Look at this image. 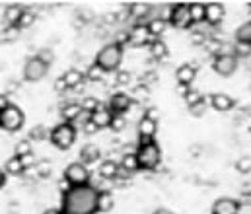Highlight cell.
Wrapping results in <instances>:
<instances>
[{
    "label": "cell",
    "instance_id": "e575fe53",
    "mask_svg": "<svg viewBox=\"0 0 251 214\" xmlns=\"http://www.w3.org/2000/svg\"><path fill=\"white\" fill-rule=\"evenodd\" d=\"M31 24H33V16H31V14H27V12H24L16 27H27V25H31Z\"/></svg>",
    "mask_w": 251,
    "mask_h": 214
},
{
    "label": "cell",
    "instance_id": "74e56055",
    "mask_svg": "<svg viewBox=\"0 0 251 214\" xmlns=\"http://www.w3.org/2000/svg\"><path fill=\"white\" fill-rule=\"evenodd\" d=\"M128 82H130V74H128V72H119V74H117V84H123V86H125Z\"/></svg>",
    "mask_w": 251,
    "mask_h": 214
},
{
    "label": "cell",
    "instance_id": "d6986e66",
    "mask_svg": "<svg viewBox=\"0 0 251 214\" xmlns=\"http://www.w3.org/2000/svg\"><path fill=\"white\" fill-rule=\"evenodd\" d=\"M100 158H101V152H100V148H98L96 144H86V146L80 150V162H82L84 166L94 164V162H100Z\"/></svg>",
    "mask_w": 251,
    "mask_h": 214
},
{
    "label": "cell",
    "instance_id": "9a60e30c",
    "mask_svg": "<svg viewBox=\"0 0 251 214\" xmlns=\"http://www.w3.org/2000/svg\"><path fill=\"white\" fill-rule=\"evenodd\" d=\"M61 78H63L66 90H76V88H80V86L84 84V80H86V76L78 71V69H68Z\"/></svg>",
    "mask_w": 251,
    "mask_h": 214
},
{
    "label": "cell",
    "instance_id": "603a6c76",
    "mask_svg": "<svg viewBox=\"0 0 251 214\" xmlns=\"http://www.w3.org/2000/svg\"><path fill=\"white\" fill-rule=\"evenodd\" d=\"M117 173H119V164H117V162L105 160V162L100 164V175H101V177L113 179V177H117Z\"/></svg>",
    "mask_w": 251,
    "mask_h": 214
},
{
    "label": "cell",
    "instance_id": "9c48e42d",
    "mask_svg": "<svg viewBox=\"0 0 251 214\" xmlns=\"http://www.w3.org/2000/svg\"><path fill=\"white\" fill-rule=\"evenodd\" d=\"M212 71L218 76H232L238 71V57L236 55H216L212 61Z\"/></svg>",
    "mask_w": 251,
    "mask_h": 214
},
{
    "label": "cell",
    "instance_id": "5bb4252c",
    "mask_svg": "<svg viewBox=\"0 0 251 214\" xmlns=\"http://www.w3.org/2000/svg\"><path fill=\"white\" fill-rule=\"evenodd\" d=\"M240 213V203L232 197H222L214 201L210 214H238Z\"/></svg>",
    "mask_w": 251,
    "mask_h": 214
},
{
    "label": "cell",
    "instance_id": "4dcf8cb0",
    "mask_svg": "<svg viewBox=\"0 0 251 214\" xmlns=\"http://www.w3.org/2000/svg\"><path fill=\"white\" fill-rule=\"evenodd\" d=\"M45 137H47V129L41 127V125H37L29 131V141H43Z\"/></svg>",
    "mask_w": 251,
    "mask_h": 214
},
{
    "label": "cell",
    "instance_id": "1f68e13d",
    "mask_svg": "<svg viewBox=\"0 0 251 214\" xmlns=\"http://www.w3.org/2000/svg\"><path fill=\"white\" fill-rule=\"evenodd\" d=\"M236 169H238L240 173H250L251 171V158H248V156L240 158V160L236 162Z\"/></svg>",
    "mask_w": 251,
    "mask_h": 214
},
{
    "label": "cell",
    "instance_id": "484cf974",
    "mask_svg": "<svg viewBox=\"0 0 251 214\" xmlns=\"http://www.w3.org/2000/svg\"><path fill=\"white\" fill-rule=\"evenodd\" d=\"M189 8H191L193 24H202V22H206V6H204V4L195 2V4H189Z\"/></svg>",
    "mask_w": 251,
    "mask_h": 214
},
{
    "label": "cell",
    "instance_id": "b9f144b4",
    "mask_svg": "<svg viewBox=\"0 0 251 214\" xmlns=\"http://www.w3.org/2000/svg\"><path fill=\"white\" fill-rule=\"evenodd\" d=\"M154 214H174V213H170L168 209H156V211H154Z\"/></svg>",
    "mask_w": 251,
    "mask_h": 214
},
{
    "label": "cell",
    "instance_id": "7c38bea8",
    "mask_svg": "<svg viewBox=\"0 0 251 214\" xmlns=\"http://www.w3.org/2000/svg\"><path fill=\"white\" fill-rule=\"evenodd\" d=\"M113 117H115V115H113L107 107H98V109H94V111L90 113V123L100 131V129H107V127H111Z\"/></svg>",
    "mask_w": 251,
    "mask_h": 214
},
{
    "label": "cell",
    "instance_id": "d4e9b609",
    "mask_svg": "<svg viewBox=\"0 0 251 214\" xmlns=\"http://www.w3.org/2000/svg\"><path fill=\"white\" fill-rule=\"evenodd\" d=\"M24 169H25V166H24L22 158H18V156H12V158L6 162V167H4L6 175H8V173H10V175H20V173H24Z\"/></svg>",
    "mask_w": 251,
    "mask_h": 214
},
{
    "label": "cell",
    "instance_id": "5b68a950",
    "mask_svg": "<svg viewBox=\"0 0 251 214\" xmlns=\"http://www.w3.org/2000/svg\"><path fill=\"white\" fill-rule=\"evenodd\" d=\"M49 139L55 148L59 150H68L74 141H76V127L72 123H59L51 133H49Z\"/></svg>",
    "mask_w": 251,
    "mask_h": 214
},
{
    "label": "cell",
    "instance_id": "277c9868",
    "mask_svg": "<svg viewBox=\"0 0 251 214\" xmlns=\"http://www.w3.org/2000/svg\"><path fill=\"white\" fill-rule=\"evenodd\" d=\"M25 115L16 103H6L0 107V129L6 133H16L24 127Z\"/></svg>",
    "mask_w": 251,
    "mask_h": 214
},
{
    "label": "cell",
    "instance_id": "ba28073f",
    "mask_svg": "<svg viewBox=\"0 0 251 214\" xmlns=\"http://www.w3.org/2000/svg\"><path fill=\"white\" fill-rule=\"evenodd\" d=\"M170 22L174 27L177 29H187L193 25V18H191V8L189 4H176L172 10H170Z\"/></svg>",
    "mask_w": 251,
    "mask_h": 214
},
{
    "label": "cell",
    "instance_id": "6da1fadb",
    "mask_svg": "<svg viewBox=\"0 0 251 214\" xmlns=\"http://www.w3.org/2000/svg\"><path fill=\"white\" fill-rule=\"evenodd\" d=\"M100 191L94 185L68 187L63 197V214H96Z\"/></svg>",
    "mask_w": 251,
    "mask_h": 214
},
{
    "label": "cell",
    "instance_id": "cb8c5ba5",
    "mask_svg": "<svg viewBox=\"0 0 251 214\" xmlns=\"http://www.w3.org/2000/svg\"><path fill=\"white\" fill-rule=\"evenodd\" d=\"M146 27H148V33L152 39H160V35L166 31V22L162 18H154L146 24Z\"/></svg>",
    "mask_w": 251,
    "mask_h": 214
},
{
    "label": "cell",
    "instance_id": "ffe728a7",
    "mask_svg": "<svg viewBox=\"0 0 251 214\" xmlns=\"http://www.w3.org/2000/svg\"><path fill=\"white\" fill-rule=\"evenodd\" d=\"M82 113H84V109H82L80 103H66L63 109H61V115H63L64 123H72V125H74V121H78V117Z\"/></svg>",
    "mask_w": 251,
    "mask_h": 214
},
{
    "label": "cell",
    "instance_id": "2e32d148",
    "mask_svg": "<svg viewBox=\"0 0 251 214\" xmlns=\"http://www.w3.org/2000/svg\"><path fill=\"white\" fill-rule=\"evenodd\" d=\"M206 6V22L208 24H220L224 20V14H226V8L224 4L220 2H210V4H204Z\"/></svg>",
    "mask_w": 251,
    "mask_h": 214
},
{
    "label": "cell",
    "instance_id": "f1b7e54d",
    "mask_svg": "<svg viewBox=\"0 0 251 214\" xmlns=\"http://www.w3.org/2000/svg\"><path fill=\"white\" fill-rule=\"evenodd\" d=\"M14 156H18V158H29V156H33V152H31V143L29 141H22V143L16 144V150H14Z\"/></svg>",
    "mask_w": 251,
    "mask_h": 214
},
{
    "label": "cell",
    "instance_id": "60d3db41",
    "mask_svg": "<svg viewBox=\"0 0 251 214\" xmlns=\"http://www.w3.org/2000/svg\"><path fill=\"white\" fill-rule=\"evenodd\" d=\"M43 214H63V213H61L59 209H47V211H45Z\"/></svg>",
    "mask_w": 251,
    "mask_h": 214
},
{
    "label": "cell",
    "instance_id": "8992f818",
    "mask_svg": "<svg viewBox=\"0 0 251 214\" xmlns=\"http://www.w3.org/2000/svg\"><path fill=\"white\" fill-rule=\"evenodd\" d=\"M90 169L88 166H84L82 162H72L66 169H64V181L68 183V187H82V185H90Z\"/></svg>",
    "mask_w": 251,
    "mask_h": 214
},
{
    "label": "cell",
    "instance_id": "7402d4cb",
    "mask_svg": "<svg viewBox=\"0 0 251 214\" xmlns=\"http://www.w3.org/2000/svg\"><path fill=\"white\" fill-rule=\"evenodd\" d=\"M22 14H24V10H22L20 6L10 4V6H6L4 20L8 22V25H10V27H16V25H18V22H20V18H22Z\"/></svg>",
    "mask_w": 251,
    "mask_h": 214
},
{
    "label": "cell",
    "instance_id": "8d00e7d4",
    "mask_svg": "<svg viewBox=\"0 0 251 214\" xmlns=\"http://www.w3.org/2000/svg\"><path fill=\"white\" fill-rule=\"evenodd\" d=\"M148 10H150V8H148L146 4H134V6H132V12H134V16H144Z\"/></svg>",
    "mask_w": 251,
    "mask_h": 214
},
{
    "label": "cell",
    "instance_id": "d590c367",
    "mask_svg": "<svg viewBox=\"0 0 251 214\" xmlns=\"http://www.w3.org/2000/svg\"><path fill=\"white\" fill-rule=\"evenodd\" d=\"M101 76H103V72L100 71L96 65L90 67V71H88V78H90V80H101Z\"/></svg>",
    "mask_w": 251,
    "mask_h": 214
},
{
    "label": "cell",
    "instance_id": "52a82bcc",
    "mask_svg": "<svg viewBox=\"0 0 251 214\" xmlns=\"http://www.w3.org/2000/svg\"><path fill=\"white\" fill-rule=\"evenodd\" d=\"M47 74H49V63L43 61L39 55L25 61V65H24V78H25V82H31V84L41 82Z\"/></svg>",
    "mask_w": 251,
    "mask_h": 214
},
{
    "label": "cell",
    "instance_id": "ac0fdd59",
    "mask_svg": "<svg viewBox=\"0 0 251 214\" xmlns=\"http://www.w3.org/2000/svg\"><path fill=\"white\" fill-rule=\"evenodd\" d=\"M195 76H197V69H195L193 65H181V67L177 69V72H176V78H177V82H179L183 88H189V86L193 84Z\"/></svg>",
    "mask_w": 251,
    "mask_h": 214
},
{
    "label": "cell",
    "instance_id": "f546056e",
    "mask_svg": "<svg viewBox=\"0 0 251 214\" xmlns=\"http://www.w3.org/2000/svg\"><path fill=\"white\" fill-rule=\"evenodd\" d=\"M119 167H123L126 171H136V169H138V164H136L134 154H126L125 158L121 160V166H119Z\"/></svg>",
    "mask_w": 251,
    "mask_h": 214
},
{
    "label": "cell",
    "instance_id": "4316f807",
    "mask_svg": "<svg viewBox=\"0 0 251 214\" xmlns=\"http://www.w3.org/2000/svg\"><path fill=\"white\" fill-rule=\"evenodd\" d=\"M150 51H152L154 59H166V55H168V47L162 39H152L150 41Z\"/></svg>",
    "mask_w": 251,
    "mask_h": 214
},
{
    "label": "cell",
    "instance_id": "8fae6325",
    "mask_svg": "<svg viewBox=\"0 0 251 214\" xmlns=\"http://www.w3.org/2000/svg\"><path fill=\"white\" fill-rule=\"evenodd\" d=\"M156 133H158V119L144 115V117L138 121V139H140V143L154 141Z\"/></svg>",
    "mask_w": 251,
    "mask_h": 214
},
{
    "label": "cell",
    "instance_id": "30bf717a",
    "mask_svg": "<svg viewBox=\"0 0 251 214\" xmlns=\"http://www.w3.org/2000/svg\"><path fill=\"white\" fill-rule=\"evenodd\" d=\"M130 105H132V99H130V95L125 94V92L113 94V95L109 97V101H107V109H109L113 115H123V113H126V111L130 109Z\"/></svg>",
    "mask_w": 251,
    "mask_h": 214
},
{
    "label": "cell",
    "instance_id": "7a4b0ae2",
    "mask_svg": "<svg viewBox=\"0 0 251 214\" xmlns=\"http://www.w3.org/2000/svg\"><path fill=\"white\" fill-rule=\"evenodd\" d=\"M121 63H123V45L121 43H109V45L101 47L100 53L96 55V67L103 74L119 71Z\"/></svg>",
    "mask_w": 251,
    "mask_h": 214
},
{
    "label": "cell",
    "instance_id": "836d02e7",
    "mask_svg": "<svg viewBox=\"0 0 251 214\" xmlns=\"http://www.w3.org/2000/svg\"><path fill=\"white\" fill-rule=\"evenodd\" d=\"M189 109H191V113H193L195 117H201V115H204V111H206V103H204V99H202V101H199V103L191 105Z\"/></svg>",
    "mask_w": 251,
    "mask_h": 214
},
{
    "label": "cell",
    "instance_id": "4fadbf2b",
    "mask_svg": "<svg viewBox=\"0 0 251 214\" xmlns=\"http://www.w3.org/2000/svg\"><path fill=\"white\" fill-rule=\"evenodd\" d=\"M208 101H210V107H212V109H216V111H222V113L230 111V109L236 105V99H234L232 95H228V94H222V92L210 94Z\"/></svg>",
    "mask_w": 251,
    "mask_h": 214
},
{
    "label": "cell",
    "instance_id": "e0dca14e",
    "mask_svg": "<svg viewBox=\"0 0 251 214\" xmlns=\"http://www.w3.org/2000/svg\"><path fill=\"white\" fill-rule=\"evenodd\" d=\"M128 41H130L132 45H136V47L150 43V41H152V37H150V33H148V27L138 24V25L128 33Z\"/></svg>",
    "mask_w": 251,
    "mask_h": 214
},
{
    "label": "cell",
    "instance_id": "ab89813d",
    "mask_svg": "<svg viewBox=\"0 0 251 214\" xmlns=\"http://www.w3.org/2000/svg\"><path fill=\"white\" fill-rule=\"evenodd\" d=\"M6 185V171L4 169H0V189Z\"/></svg>",
    "mask_w": 251,
    "mask_h": 214
},
{
    "label": "cell",
    "instance_id": "d6a6232c",
    "mask_svg": "<svg viewBox=\"0 0 251 214\" xmlns=\"http://www.w3.org/2000/svg\"><path fill=\"white\" fill-rule=\"evenodd\" d=\"M185 99H187V107H191V105H195V103H199V101H202L204 97L199 94V92H189L185 94Z\"/></svg>",
    "mask_w": 251,
    "mask_h": 214
},
{
    "label": "cell",
    "instance_id": "83f0119b",
    "mask_svg": "<svg viewBox=\"0 0 251 214\" xmlns=\"http://www.w3.org/2000/svg\"><path fill=\"white\" fill-rule=\"evenodd\" d=\"M113 209V197L107 191H100V199H98V213H107Z\"/></svg>",
    "mask_w": 251,
    "mask_h": 214
},
{
    "label": "cell",
    "instance_id": "3957f363",
    "mask_svg": "<svg viewBox=\"0 0 251 214\" xmlns=\"http://www.w3.org/2000/svg\"><path fill=\"white\" fill-rule=\"evenodd\" d=\"M134 158H136V164H138V169H156L162 162V150L156 141H148V143H140L136 152H134Z\"/></svg>",
    "mask_w": 251,
    "mask_h": 214
},
{
    "label": "cell",
    "instance_id": "44dd1931",
    "mask_svg": "<svg viewBox=\"0 0 251 214\" xmlns=\"http://www.w3.org/2000/svg\"><path fill=\"white\" fill-rule=\"evenodd\" d=\"M236 41H238V45L251 47V20L250 22H244V24L236 29Z\"/></svg>",
    "mask_w": 251,
    "mask_h": 214
},
{
    "label": "cell",
    "instance_id": "f35d334b",
    "mask_svg": "<svg viewBox=\"0 0 251 214\" xmlns=\"http://www.w3.org/2000/svg\"><path fill=\"white\" fill-rule=\"evenodd\" d=\"M55 90L57 92H61V90H66V86H64V82H63V78H57V82H55Z\"/></svg>",
    "mask_w": 251,
    "mask_h": 214
}]
</instances>
